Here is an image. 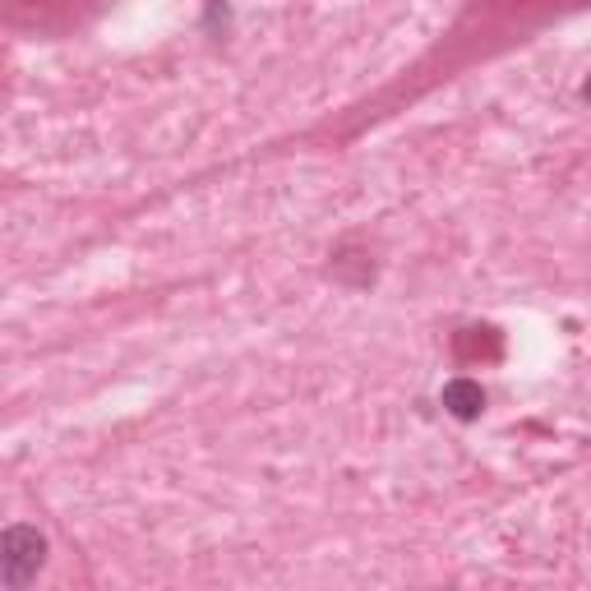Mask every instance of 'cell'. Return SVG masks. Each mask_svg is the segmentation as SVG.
I'll use <instances>...</instances> for the list:
<instances>
[{"label": "cell", "instance_id": "cell-1", "mask_svg": "<svg viewBox=\"0 0 591 591\" xmlns=\"http://www.w3.org/2000/svg\"><path fill=\"white\" fill-rule=\"evenodd\" d=\"M42 550H47V541H42L33 527H10V531H5V555H0V559H5V582H10L14 591H19L37 573Z\"/></svg>", "mask_w": 591, "mask_h": 591}, {"label": "cell", "instance_id": "cell-2", "mask_svg": "<svg viewBox=\"0 0 591 591\" xmlns=\"http://www.w3.org/2000/svg\"><path fill=\"white\" fill-rule=\"evenodd\" d=\"M444 407L458 416V421H476L485 407V393L481 384H471V379H453V384L444 388Z\"/></svg>", "mask_w": 591, "mask_h": 591}, {"label": "cell", "instance_id": "cell-3", "mask_svg": "<svg viewBox=\"0 0 591 591\" xmlns=\"http://www.w3.org/2000/svg\"><path fill=\"white\" fill-rule=\"evenodd\" d=\"M587 97H591V79H587Z\"/></svg>", "mask_w": 591, "mask_h": 591}]
</instances>
